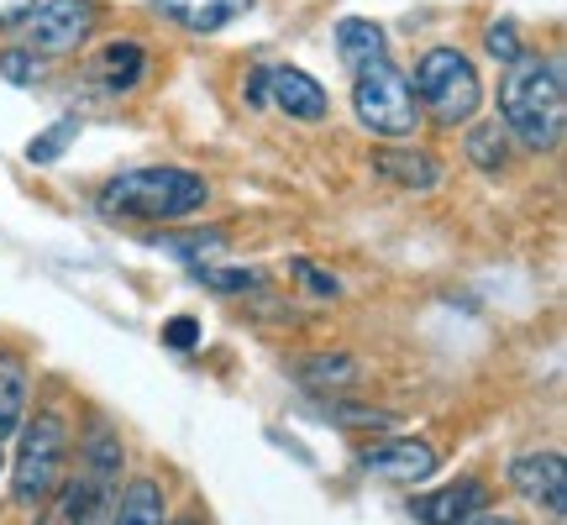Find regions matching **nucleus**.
Instances as JSON below:
<instances>
[{
  "instance_id": "f257e3e1",
  "label": "nucleus",
  "mask_w": 567,
  "mask_h": 525,
  "mask_svg": "<svg viewBox=\"0 0 567 525\" xmlns=\"http://www.w3.org/2000/svg\"><path fill=\"white\" fill-rule=\"evenodd\" d=\"M563 116H567L563 63L536 59V53L509 63L505 80H499V126H505V137H515L526 153H551L563 142Z\"/></svg>"
},
{
  "instance_id": "f03ea898",
  "label": "nucleus",
  "mask_w": 567,
  "mask_h": 525,
  "mask_svg": "<svg viewBox=\"0 0 567 525\" xmlns=\"http://www.w3.org/2000/svg\"><path fill=\"white\" fill-rule=\"evenodd\" d=\"M210 205V184L189 168H168V163H147V168H126L116 179H105L101 210L116 222H184Z\"/></svg>"
},
{
  "instance_id": "7ed1b4c3",
  "label": "nucleus",
  "mask_w": 567,
  "mask_h": 525,
  "mask_svg": "<svg viewBox=\"0 0 567 525\" xmlns=\"http://www.w3.org/2000/svg\"><path fill=\"white\" fill-rule=\"evenodd\" d=\"M69 457H74V431L63 410H38L21 425V446L11 457V500L21 509H42L53 488L69 478Z\"/></svg>"
},
{
  "instance_id": "20e7f679",
  "label": "nucleus",
  "mask_w": 567,
  "mask_h": 525,
  "mask_svg": "<svg viewBox=\"0 0 567 525\" xmlns=\"http://www.w3.org/2000/svg\"><path fill=\"white\" fill-rule=\"evenodd\" d=\"M122 467H126V446L116 436V425L95 415L80 436V473L63 478V494H69L80 525H105L116 494H122Z\"/></svg>"
},
{
  "instance_id": "39448f33",
  "label": "nucleus",
  "mask_w": 567,
  "mask_h": 525,
  "mask_svg": "<svg viewBox=\"0 0 567 525\" xmlns=\"http://www.w3.org/2000/svg\"><path fill=\"white\" fill-rule=\"evenodd\" d=\"M415 105H425V116L436 126H467L484 105V84H478V69L467 53L457 48H431L421 63H415Z\"/></svg>"
},
{
  "instance_id": "423d86ee",
  "label": "nucleus",
  "mask_w": 567,
  "mask_h": 525,
  "mask_svg": "<svg viewBox=\"0 0 567 525\" xmlns=\"http://www.w3.org/2000/svg\"><path fill=\"white\" fill-rule=\"evenodd\" d=\"M352 116L363 122V132H373V137H384V142L415 137L421 105H415V90H410L405 69H394L389 59L358 69L352 74Z\"/></svg>"
},
{
  "instance_id": "0eeeda50",
  "label": "nucleus",
  "mask_w": 567,
  "mask_h": 525,
  "mask_svg": "<svg viewBox=\"0 0 567 525\" xmlns=\"http://www.w3.org/2000/svg\"><path fill=\"white\" fill-rule=\"evenodd\" d=\"M95 0H42L32 6V17L21 21V32H27V53H38V59H59V53H74L90 42L95 32Z\"/></svg>"
},
{
  "instance_id": "6e6552de",
  "label": "nucleus",
  "mask_w": 567,
  "mask_h": 525,
  "mask_svg": "<svg viewBox=\"0 0 567 525\" xmlns=\"http://www.w3.org/2000/svg\"><path fill=\"white\" fill-rule=\"evenodd\" d=\"M509 484L520 500L530 505H547V515H563V500H567V467L557 452H526L509 463Z\"/></svg>"
},
{
  "instance_id": "1a4fd4ad",
  "label": "nucleus",
  "mask_w": 567,
  "mask_h": 525,
  "mask_svg": "<svg viewBox=\"0 0 567 525\" xmlns=\"http://www.w3.org/2000/svg\"><path fill=\"white\" fill-rule=\"evenodd\" d=\"M264 80H268V105H279L289 122H326L331 95H326V90L310 80L305 69L279 63V69H264Z\"/></svg>"
},
{
  "instance_id": "9d476101",
  "label": "nucleus",
  "mask_w": 567,
  "mask_h": 525,
  "mask_svg": "<svg viewBox=\"0 0 567 525\" xmlns=\"http://www.w3.org/2000/svg\"><path fill=\"white\" fill-rule=\"evenodd\" d=\"M363 473L384 484H421L436 473V446L431 442H379L363 452Z\"/></svg>"
},
{
  "instance_id": "9b49d317",
  "label": "nucleus",
  "mask_w": 567,
  "mask_h": 525,
  "mask_svg": "<svg viewBox=\"0 0 567 525\" xmlns=\"http://www.w3.org/2000/svg\"><path fill=\"white\" fill-rule=\"evenodd\" d=\"M373 174L389 184H400V189H436L442 184V158L436 153H425V147H400V142H384V147H373Z\"/></svg>"
},
{
  "instance_id": "f8f14e48",
  "label": "nucleus",
  "mask_w": 567,
  "mask_h": 525,
  "mask_svg": "<svg viewBox=\"0 0 567 525\" xmlns=\"http://www.w3.org/2000/svg\"><path fill=\"white\" fill-rule=\"evenodd\" d=\"M410 509H415L421 525H467L478 509H488V488L484 478H452L436 494H421Z\"/></svg>"
},
{
  "instance_id": "ddd939ff",
  "label": "nucleus",
  "mask_w": 567,
  "mask_h": 525,
  "mask_svg": "<svg viewBox=\"0 0 567 525\" xmlns=\"http://www.w3.org/2000/svg\"><path fill=\"white\" fill-rule=\"evenodd\" d=\"M27 404H32V368L17 347H0V442L27 425V415H32Z\"/></svg>"
},
{
  "instance_id": "4468645a",
  "label": "nucleus",
  "mask_w": 567,
  "mask_h": 525,
  "mask_svg": "<svg viewBox=\"0 0 567 525\" xmlns=\"http://www.w3.org/2000/svg\"><path fill=\"white\" fill-rule=\"evenodd\" d=\"M153 11H158V17H168V21H179L184 32H200V38H210V32L231 27L243 11H252V0H153Z\"/></svg>"
},
{
  "instance_id": "2eb2a0df",
  "label": "nucleus",
  "mask_w": 567,
  "mask_h": 525,
  "mask_svg": "<svg viewBox=\"0 0 567 525\" xmlns=\"http://www.w3.org/2000/svg\"><path fill=\"white\" fill-rule=\"evenodd\" d=\"M105 525H168V494H163V484L158 478H132L116 494Z\"/></svg>"
},
{
  "instance_id": "dca6fc26",
  "label": "nucleus",
  "mask_w": 567,
  "mask_h": 525,
  "mask_svg": "<svg viewBox=\"0 0 567 525\" xmlns=\"http://www.w3.org/2000/svg\"><path fill=\"white\" fill-rule=\"evenodd\" d=\"M295 379L305 389H316V394H342L363 379V363L358 358H347V352H310L295 363Z\"/></svg>"
},
{
  "instance_id": "f3484780",
  "label": "nucleus",
  "mask_w": 567,
  "mask_h": 525,
  "mask_svg": "<svg viewBox=\"0 0 567 525\" xmlns=\"http://www.w3.org/2000/svg\"><path fill=\"white\" fill-rule=\"evenodd\" d=\"M337 53H342V63L352 69V74H358V69H368V63L389 59L384 27H379V21H368V17L337 21Z\"/></svg>"
},
{
  "instance_id": "a211bd4d",
  "label": "nucleus",
  "mask_w": 567,
  "mask_h": 525,
  "mask_svg": "<svg viewBox=\"0 0 567 525\" xmlns=\"http://www.w3.org/2000/svg\"><path fill=\"white\" fill-rule=\"evenodd\" d=\"M142 74H147V53L126 38L105 42L95 53V63H90V80H101L105 90H132V84H142Z\"/></svg>"
},
{
  "instance_id": "6ab92c4d",
  "label": "nucleus",
  "mask_w": 567,
  "mask_h": 525,
  "mask_svg": "<svg viewBox=\"0 0 567 525\" xmlns=\"http://www.w3.org/2000/svg\"><path fill=\"white\" fill-rule=\"evenodd\" d=\"M467 163H473V168H484V174H499V168L509 163L505 126H499V122L467 126Z\"/></svg>"
},
{
  "instance_id": "aec40b11",
  "label": "nucleus",
  "mask_w": 567,
  "mask_h": 525,
  "mask_svg": "<svg viewBox=\"0 0 567 525\" xmlns=\"http://www.w3.org/2000/svg\"><path fill=\"white\" fill-rule=\"evenodd\" d=\"M74 137H80V122H74V116H63V122H53L42 137L27 142V158H32V163H59L63 153H69V142H74Z\"/></svg>"
},
{
  "instance_id": "412c9836",
  "label": "nucleus",
  "mask_w": 567,
  "mask_h": 525,
  "mask_svg": "<svg viewBox=\"0 0 567 525\" xmlns=\"http://www.w3.org/2000/svg\"><path fill=\"white\" fill-rule=\"evenodd\" d=\"M200 284H210L216 295H252L264 289V274H247V268H210V262H195Z\"/></svg>"
},
{
  "instance_id": "4be33fe9",
  "label": "nucleus",
  "mask_w": 567,
  "mask_h": 525,
  "mask_svg": "<svg viewBox=\"0 0 567 525\" xmlns=\"http://www.w3.org/2000/svg\"><path fill=\"white\" fill-rule=\"evenodd\" d=\"M484 48L499 63H520V59H526V42H520V27H515V21H494V27H488V38H484Z\"/></svg>"
},
{
  "instance_id": "5701e85b",
  "label": "nucleus",
  "mask_w": 567,
  "mask_h": 525,
  "mask_svg": "<svg viewBox=\"0 0 567 525\" xmlns=\"http://www.w3.org/2000/svg\"><path fill=\"white\" fill-rule=\"evenodd\" d=\"M153 247H163V253H174V258H205V253H216V247H226L221 231H200V237H158Z\"/></svg>"
},
{
  "instance_id": "b1692460",
  "label": "nucleus",
  "mask_w": 567,
  "mask_h": 525,
  "mask_svg": "<svg viewBox=\"0 0 567 525\" xmlns=\"http://www.w3.org/2000/svg\"><path fill=\"white\" fill-rule=\"evenodd\" d=\"M0 74L11 84H38L42 80V59L38 53H27V48H11V53H0Z\"/></svg>"
},
{
  "instance_id": "393cba45",
  "label": "nucleus",
  "mask_w": 567,
  "mask_h": 525,
  "mask_svg": "<svg viewBox=\"0 0 567 525\" xmlns=\"http://www.w3.org/2000/svg\"><path fill=\"white\" fill-rule=\"evenodd\" d=\"M289 268H295V279H300L305 289H310V295H321V300H337V295H342V284H337V274H326V268H316L310 258H295Z\"/></svg>"
},
{
  "instance_id": "a878e982",
  "label": "nucleus",
  "mask_w": 567,
  "mask_h": 525,
  "mask_svg": "<svg viewBox=\"0 0 567 525\" xmlns=\"http://www.w3.org/2000/svg\"><path fill=\"white\" fill-rule=\"evenodd\" d=\"M326 421H337V425H394V415H389V410H358V404L326 400Z\"/></svg>"
},
{
  "instance_id": "bb28decb",
  "label": "nucleus",
  "mask_w": 567,
  "mask_h": 525,
  "mask_svg": "<svg viewBox=\"0 0 567 525\" xmlns=\"http://www.w3.org/2000/svg\"><path fill=\"white\" fill-rule=\"evenodd\" d=\"M163 342L179 347V352H189V347L200 342V321H195V316H174V321H163Z\"/></svg>"
},
{
  "instance_id": "cd10ccee",
  "label": "nucleus",
  "mask_w": 567,
  "mask_h": 525,
  "mask_svg": "<svg viewBox=\"0 0 567 525\" xmlns=\"http://www.w3.org/2000/svg\"><path fill=\"white\" fill-rule=\"evenodd\" d=\"M38 525H80V515H74V505H69V494H63V484L53 488V500L38 509Z\"/></svg>"
},
{
  "instance_id": "c85d7f7f",
  "label": "nucleus",
  "mask_w": 567,
  "mask_h": 525,
  "mask_svg": "<svg viewBox=\"0 0 567 525\" xmlns=\"http://www.w3.org/2000/svg\"><path fill=\"white\" fill-rule=\"evenodd\" d=\"M32 6L38 0H0V27H17V21L32 17Z\"/></svg>"
},
{
  "instance_id": "c756f323",
  "label": "nucleus",
  "mask_w": 567,
  "mask_h": 525,
  "mask_svg": "<svg viewBox=\"0 0 567 525\" xmlns=\"http://www.w3.org/2000/svg\"><path fill=\"white\" fill-rule=\"evenodd\" d=\"M243 95H247V105H258V111L268 105V80H264V69H252V74H247Z\"/></svg>"
},
{
  "instance_id": "7c9ffc66",
  "label": "nucleus",
  "mask_w": 567,
  "mask_h": 525,
  "mask_svg": "<svg viewBox=\"0 0 567 525\" xmlns=\"http://www.w3.org/2000/svg\"><path fill=\"white\" fill-rule=\"evenodd\" d=\"M467 525H520V521H515V515H494V509H478V515H473Z\"/></svg>"
},
{
  "instance_id": "2f4dec72",
  "label": "nucleus",
  "mask_w": 567,
  "mask_h": 525,
  "mask_svg": "<svg viewBox=\"0 0 567 525\" xmlns=\"http://www.w3.org/2000/svg\"><path fill=\"white\" fill-rule=\"evenodd\" d=\"M168 525H205L200 515H179V521H168Z\"/></svg>"
},
{
  "instance_id": "473e14b6",
  "label": "nucleus",
  "mask_w": 567,
  "mask_h": 525,
  "mask_svg": "<svg viewBox=\"0 0 567 525\" xmlns=\"http://www.w3.org/2000/svg\"><path fill=\"white\" fill-rule=\"evenodd\" d=\"M0 467H6V442H0Z\"/></svg>"
}]
</instances>
